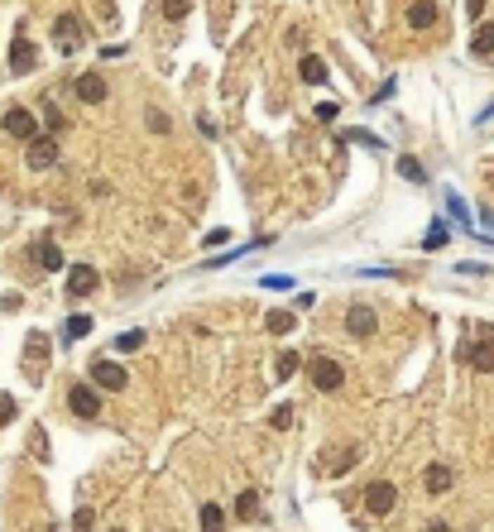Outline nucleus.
Here are the masks:
<instances>
[{
    "instance_id": "f257e3e1",
    "label": "nucleus",
    "mask_w": 494,
    "mask_h": 532,
    "mask_svg": "<svg viewBox=\"0 0 494 532\" xmlns=\"http://www.w3.org/2000/svg\"><path fill=\"white\" fill-rule=\"evenodd\" d=\"M307 374H312V384H317L322 394H336V389L346 384V370H341V365H336L331 355H317V360L307 365Z\"/></svg>"
},
{
    "instance_id": "f03ea898",
    "label": "nucleus",
    "mask_w": 494,
    "mask_h": 532,
    "mask_svg": "<svg viewBox=\"0 0 494 532\" xmlns=\"http://www.w3.org/2000/svg\"><path fill=\"white\" fill-rule=\"evenodd\" d=\"M394 504H398V489H394L389 479H375V484L365 489V508H370L375 518H384V513H394Z\"/></svg>"
},
{
    "instance_id": "7ed1b4c3",
    "label": "nucleus",
    "mask_w": 494,
    "mask_h": 532,
    "mask_svg": "<svg viewBox=\"0 0 494 532\" xmlns=\"http://www.w3.org/2000/svg\"><path fill=\"white\" fill-rule=\"evenodd\" d=\"M0 125H5V134H10V139H25V144H29V139H39V125H34V115H29L25 106H10Z\"/></svg>"
},
{
    "instance_id": "20e7f679",
    "label": "nucleus",
    "mask_w": 494,
    "mask_h": 532,
    "mask_svg": "<svg viewBox=\"0 0 494 532\" xmlns=\"http://www.w3.org/2000/svg\"><path fill=\"white\" fill-rule=\"evenodd\" d=\"M53 39H58L63 53H77V48H82V20H77V15H58Z\"/></svg>"
},
{
    "instance_id": "39448f33",
    "label": "nucleus",
    "mask_w": 494,
    "mask_h": 532,
    "mask_svg": "<svg viewBox=\"0 0 494 532\" xmlns=\"http://www.w3.org/2000/svg\"><path fill=\"white\" fill-rule=\"evenodd\" d=\"M346 331H351V336H360V341H370V336L379 331L375 307H365V302H360V307H351V312H346Z\"/></svg>"
},
{
    "instance_id": "423d86ee",
    "label": "nucleus",
    "mask_w": 494,
    "mask_h": 532,
    "mask_svg": "<svg viewBox=\"0 0 494 532\" xmlns=\"http://www.w3.org/2000/svg\"><path fill=\"white\" fill-rule=\"evenodd\" d=\"M91 384H101V389H115V394H120V389L130 384V374H125V365H115V360H96V365H91Z\"/></svg>"
},
{
    "instance_id": "0eeeda50",
    "label": "nucleus",
    "mask_w": 494,
    "mask_h": 532,
    "mask_svg": "<svg viewBox=\"0 0 494 532\" xmlns=\"http://www.w3.org/2000/svg\"><path fill=\"white\" fill-rule=\"evenodd\" d=\"M96 288H101V273H96L91 264H72L67 268V293L72 297H86V293H96Z\"/></svg>"
},
{
    "instance_id": "6e6552de",
    "label": "nucleus",
    "mask_w": 494,
    "mask_h": 532,
    "mask_svg": "<svg viewBox=\"0 0 494 532\" xmlns=\"http://www.w3.org/2000/svg\"><path fill=\"white\" fill-rule=\"evenodd\" d=\"M34 63H39V48L29 39H10V72L25 77V72H34Z\"/></svg>"
},
{
    "instance_id": "1a4fd4ad",
    "label": "nucleus",
    "mask_w": 494,
    "mask_h": 532,
    "mask_svg": "<svg viewBox=\"0 0 494 532\" xmlns=\"http://www.w3.org/2000/svg\"><path fill=\"white\" fill-rule=\"evenodd\" d=\"M461 360H466L470 370L490 374V370H494V341H470V346L461 350Z\"/></svg>"
},
{
    "instance_id": "9d476101",
    "label": "nucleus",
    "mask_w": 494,
    "mask_h": 532,
    "mask_svg": "<svg viewBox=\"0 0 494 532\" xmlns=\"http://www.w3.org/2000/svg\"><path fill=\"white\" fill-rule=\"evenodd\" d=\"M72 91L82 96L86 106H101V101H106V77H96V72H82V77L72 82Z\"/></svg>"
},
{
    "instance_id": "9b49d317",
    "label": "nucleus",
    "mask_w": 494,
    "mask_h": 532,
    "mask_svg": "<svg viewBox=\"0 0 494 532\" xmlns=\"http://www.w3.org/2000/svg\"><path fill=\"white\" fill-rule=\"evenodd\" d=\"M264 245H269V235L249 240L240 249H226V254H212V259H202V268H226V264H235V259H245V254H254V249H264Z\"/></svg>"
},
{
    "instance_id": "f8f14e48",
    "label": "nucleus",
    "mask_w": 494,
    "mask_h": 532,
    "mask_svg": "<svg viewBox=\"0 0 494 532\" xmlns=\"http://www.w3.org/2000/svg\"><path fill=\"white\" fill-rule=\"evenodd\" d=\"M67 403H72V413H77V417H96V413H101V398H96L86 384H77V389L67 394Z\"/></svg>"
},
{
    "instance_id": "ddd939ff",
    "label": "nucleus",
    "mask_w": 494,
    "mask_h": 532,
    "mask_svg": "<svg viewBox=\"0 0 494 532\" xmlns=\"http://www.w3.org/2000/svg\"><path fill=\"white\" fill-rule=\"evenodd\" d=\"M53 163H58L53 139H29V168H53Z\"/></svg>"
},
{
    "instance_id": "4468645a",
    "label": "nucleus",
    "mask_w": 494,
    "mask_h": 532,
    "mask_svg": "<svg viewBox=\"0 0 494 532\" xmlns=\"http://www.w3.org/2000/svg\"><path fill=\"white\" fill-rule=\"evenodd\" d=\"M29 254H34V264H39V268H48V273H53V268H63V249H58L53 240H39V245H34Z\"/></svg>"
},
{
    "instance_id": "2eb2a0df",
    "label": "nucleus",
    "mask_w": 494,
    "mask_h": 532,
    "mask_svg": "<svg viewBox=\"0 0 494 532\" xmlns=\"http://www.w3.org/2000/svg\"><path fill=\"white\" fill-rule=\"evenodd\" d=\"M408 25L412 29L437 25V0H412V5H408Z\"/></svg>"
},
{
    "instance_id": "dca6fc26",
    "label": "nucleus",
    "mask_w": 494,
    "mask_h": 532,
    "mask_svg": "<svg viewBox=\"0 0 494 532\" xmlns=\"http://www.w3.org/2000/svg\"><path fill=\"white\" fill-rule=\"evenodd\" d=\"M356 460H360V451H356V446H336V451L327 455V475H346V470H351Z\"/></svg>"
},
{
    "instance_id": "f3484780",
    "label": "nucleus",
    "mask_w": 494,
    "mask_h": 532,
    "mask_svg": "<svg viewBox=\"0 0 494 532\" xmlns=\"http://www.w3.org/2000/svg\"><path fill=\"white\" fill-rule=\"evenodd\" d=\"M470 53H475V58H494V20L475 29V39H470Z\"/></svg>"
},
{
    "instance_id": "a211bd4d",
    "label": "nucleus",
    "mask_w": 494,
    "mask_h": 532,
    "mask_svg": "<svg viewBox=\"0 0 494 532\" xmlns=\"http://www.w3.org/2000/svg\"><path fill=\"white\" fill-rule=\"evenodd\" d=\"M422 484H427V494H446V489H451V470H446V465H427Z\"/></svg>"
},
{
    "instance_id": "6ab92c4d",
    "label": "nucleus",
    "mask_w": 494,
    "mask_h": 532,
    "mask_svg": "<svg viewBox=\"0 0 494 532\" xmlns=\"http://www.w3.org/2000/svg\"><path fill=\"white\" fill-rule=\"evenodd\" d=\"M302 82H312V86L331 82V77H327V63H322L317 53H307V58H302Z\"/></svg>"
},
{
    "instance_id": "aec40b11",
    "label": "nucleus",
    "mask_w": 494,
    "mask_h": 532,
    "mask_svg": "<svg viewBox=\"0 0 494 532\" xmlns=\"http://www.w3.org/2000/svg\"><path fill=\"white\" fill-rule=\"evenodd\" d=\"M25 360H29V370H39V360H44V350H48V341H44V331H29V341H25Z\"/></svg>"
},
{
    "instance_id": "412c9836",
    "label": "nucleus",
    "mask_w": 494,
    "mask_h": 532,
    "mask_svg": "<svg viewBox=\"0 0 494 532\" xmlns=\"http://www.w3.org/2000/svg\"><path fill=\"white\" fill-rule=\"evenodd\" d=\"M63 336H67V341H82V336H91V317L72 312V317H67V326H63Z\"/></svg>"
},
{
    "instance_id": "4be33fe9",
    "label": "nucleus",
    "mask_w": 494,
    "mask_h": 532,
    "mask_svg": "<svg viewBox=\"0 0 494 532\" xmlns=\"http://www.w3.org/2000/svg\"><path fill=\"white\" fill-rule=\"evenodd\" d=\"M235 513H240L245 523H254V518H259V494H254V489H245V494L235 499Z\"/></svg>"
},
{
    "instance_id": "5701e85b",
    "label": "nucleus",
    "mask_w": 494,
    "mask_h": 532,
    "mask_svg": "<svg viewBox=\"0 0 494 532\" xmlns=\"http://www.w3.org/2000/svg\"><path fill=\"white\" fill-rule=\"evenodd\" d=\"M446 240H451V231H446V221H432V231L422 235V249H441Z\"/></svg>"
},
{
    "instance_id": "b1692460",
    "label": "nucleus",
    "mask_w": 494,
    "mask_h": 532,
    "mask_svg": "<svg viewBox=\"0 0 494 532\" xmlns=\"http://www.w3.org/2000/svg\"><path fill=\"white\" fill-rule=\"evenodd\" d=\"M446 212L456 216L461 226H470V221H475V216H470V207H466V202H461V192H446Z\"/></svg>"
},
{
    "instance_id": "393cba45",
    "label": "nucleus",
    "mask_w": 494,
    "mask_h": 532,
    "mask_svg": "<svg viewBox=\"0 0 494 532\" xmlns=\"http://www.w3.org/2000/svg\"><path fill=\"white\" fill-rule=\"evenodd\" d=\"M110 346L120 350V355H130V350H139V346H144V331H120V336H115Z\"/></svg>"
},
{
    "instance_id": "a878e982",
    "label": "nucleus",
    "mask_w": 494,
    "mask_h": 532,
    "mask_svg": "<svg viewBox=\"0 0 494 532\" xmlns=\"http://www.w3.org/2000/svg\"><path fill=\"white\" fill-rule=\"evenodd\" d=\"M293 374H298V350H283V355H278V384L293 379Z\"/></svg>"
},
{
    "instance_id": "bb28decb",
    "label": "nucleus",
    "mask_w": 494,
    "mask_h": 532,
    "mask_svg": "<svg viewBox=\"0 0 494 532\" xmlns=\"http://www.w3.org/2000/svg\"><path fill=\"white\" fill-rule=\"evenodd\" d=\"M221 523H226L221 508L216 504H202V532H221Z\"/></svg>"
},
{
    "instance_id": "cd10ccee",
    "label": "nucleus",
    "mask_w": 494,
    "mask_h": 532,
    "mask_svg": "<svg viewBox=\"0 0 494 532\" xmlns=\"http://www.w3.org/2000/svg\"><path fill=\"white\" fill-rule=\"evenodd\" d=\"M341 139H351V144H365V149H384V144H379V134H370V130H346Z\"/></svg>"
},
{
    "instance_id": "c85d7f7f",
    "label": "nucleus",
    "mask_w": 494,
    "mask_h": 532,
    "mask_svg": "<svg viewBox=\"0 0 494 532\" xmlns=\"http://www.w3.org/2000/svg\"><path fill=\"white\" fill-rule=\"evenodd\" d=\"M398 173H403L408 183H422V178H427V173H422V163H417V159H408V154L398 159Z\"/></svg>"
},
{
    "instance_id": "c756f323",
    "label": "nucleus",
    "mask_w": 494,
    "mask_h": 532,
    "mask_svg": "<svg viewBox=\"0 0 494 532\" xmlns=\"http://www.w3.org/2000/svg\"><path fill=\"white\" fill-rule=\"evenodd\" d=\"M269 331L274 336H288L293 331V312H269Z\"/></svg>"
},
{
    "instance_id": "7c9ffc66",
    "label": "nucleus",
    "mask_w": 494,
    "mask_h": 532,
    "mask_svg": "<svg viewBox=\"0 0 494 532\" xmlns=\"http://www.w3.org/2000/svg\"><path fill=\"white\" fill-rule=\"evenodd\" d=\"M269 422L274 427H293V403H278L274 413H269Z\"/></svg>"
},
{
    "instance_id": "2f4dec72",
    "label": "nucleus",
    "mask_w": 494,
    "mask_h": 532,
    "mask_svg": "<svg viewBox=\"0 0 494 532\" xmlns=\"http://www.w3.org/2000/svg\"><path fill=\"white\" fill-rule=\"evenodd\" d=\"M72 528H77V532H91V528H96V513H91V508H77V513H72Z\"/></svg>"
},
{
    "instance_id": "473e14b6",
    "label": "nucleus",
    "mask_w": 494,
    "mask_h": 532,
    "mask_svg": "<svg viewBox=\"0 0 494 532\" xmlns=\"http://www.w3.org/2000/svg\"><path fill=\"white\" fill-rule=\"evenodd\" d=\"M188 10H193V0H168V5H164L168 20H188Z\"/></svg>"
},
{
    "instance_id": "72a5a7b5",
    "label": "nucleus",
    "mask_w": 494,
    "mask_h": 532,
    "mask_svg": "<svg viewBox=\"0 0 494 532\" xmlns=\"http://www.w3.org/2000/svg\"><path fill=\"white\" fill-rule=\"evenodd\" d=\"M259 283H264V288H278V293H288V288H293V278H283V273H264Z\"/></svg>"
},
{
    "instance_id": "f704fd0d",
    "label": "nucleus",
    "mask_w": 494,
    "mask_h": 532,
    "mask_svg": "<svg viewBox=\"0 0 494 532\" xmlns=\"http://www.w3.org/2000/svg\"><path fill=\"white\" fill-rule=\"evenodd\" d=\"M149 130H154V134H168V115H164V110H149Z\"/></svg>"
},
{
    "instance_id": "c9c22d12",
    "label": "nucleus",
    "mask_w": 494,
    "mask_h": 532,
    "mask_svg": "<svg viewBox=\"0 0 494 532\" xmlns=\"http://www.w3.org/2000/svg\"><path fill=\"white\" fill-rule=\"evenodd\" d=\"M10 417H15V398H10V394H0V427L10 422Z\"/></svg>"
},
{
    "instance_id": "e433bc0d",
    "label": "nucleus",
    "mask_w": 494,
    "mask_h": 532,
    "mask_svg": "<svg viewBox=\"0 0 494 532\" xmlns=\"http://www.w3.org/2000/svg\"><path fill=\"white\" fill-rule=\"evenodd\" d=\"M336 115H341V110L331 106V101H327V106H317V120H322V125H331V120H336Z\"/></svg>"
},
{
    "instance_id": "4c0bfd02",
    "label": "nucleus",
    "mask_w": 494,
    "mask_h": 532,
    "mask_svg": "<svg viewBox=\"0 0 494 532\" xmlns=\"http://www.w3.org/2000/svg\"><path fill=\"white\" fill-rule=\"evenodd\" d=\"M226 240H230V231H207V245H212V249H216V245H226Z\"/></svg>"
},
{
    "instance_id": "58836bf2",
    "label": "nucleus",
    "mask_w": 494,
    "mask_h": 532,
    "mask_svg": "<svg viewBox=\"0 0 494 532\" xmlns=\"http://www.w3.org/2000/svg\"><path fill=\"white\" fill-rule=\"evenodd\" d=\"M466 15L470 20H480V15H485V0H466Z\"/></svg>"
},
{
    "instance_id": "ea45409f",
    "label": "nucleus",
    "mask_w": 494,
    "mask_h": 532,
    "mask_svg": "<svg viewBox=\"0 0 494 532\" xmlns=\"http://www.w3.org/2000/svg\"><path fill=\"white\" fill-rule=\"evenodd\" d=\"M480 221H485V226H490V231H494V212H480Z\"/></svg>"
},
{
    "instance_id": "a19ab883",
    "label": "nucleus",
    "mask_w": 494,
    "mask_h": 532,
    "mask_svg": "<svg viewBox=\"0 0 494 532\" xmlns=\"http://www.w3.org/2000/svg\"><path fill=\"white\" fill-rule=\"evenodd\" d=\"M427 532H446V528H441V523H432V528H427Z\"/></svg>"
},
{
    "instance_id": "79ce46f5",
    "label": "nucleus",
    "mask_w": 494,
    "mask_h": 532,
    "mask_svg": "<svg viewBox=\"0 0 494 532\" xmlns=\"http://www.w3.org/2000/svg\"><path fill=\"white\" fill-rule=\"evenodd\" d=\"M110 532H125V528H110Z\"/></svg>"
}]
</instances>
